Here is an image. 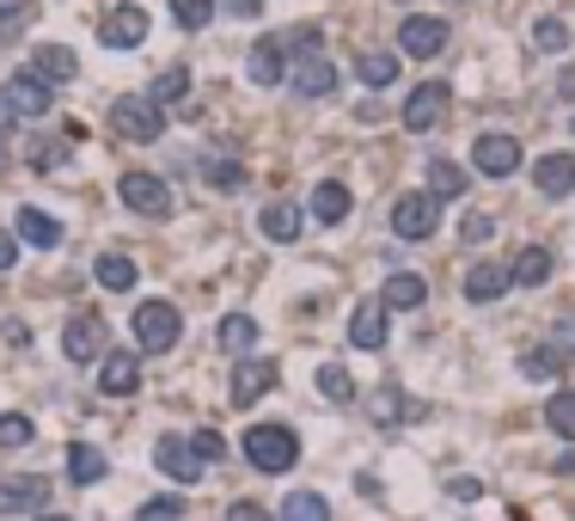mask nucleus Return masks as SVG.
<instances>
[{
	"mask_svg": "<svg viewBox=\"0 0 575 521\" xmlns=\"http://www.w3.org/2000/svg\"><path fill=\"white\" fill-rule=\"evenodd\" d=\"M245 460L258 472H288L301 460V441H294V429H282V424H251L245 429Z\"/></svg>",
	"mask_w": 575,
	"mask_h": 521,
	"instance_id": "obj_1",
	"label": "nucleus"
},
{
	"mask_svg": "<svg viewBox=\"0 0 575 521\" xmlns=\"http://www.w3.org/2000/svg\"><path fill=\"white\" fill-rule=\"evenodd\" d=\"M178 332H184V320L171 301H142L135 308V344H142V356H166L178 344Z\"/></svg>",
	"mask_w": 575,
	"mask_h": 521,
	"instance_id": "obj_2",
	"label": "nucleus"
},
{
	"mask_svg": "<svg viewBox=\"0 0 575 521\" xmlns=\"http://www.w3.org/2000/svg\"><path fill=\"white\" fill-rule=\"evenodd\" d=\"M111 123H117L123 142H159V129H166V111H159L154 98H117Z\"/></svg>",
	"mask_w": 575,
	"mask_h": 521,
	"instance_id": "obj_3",
	"label": "nucleus"
},
{
	"mask_svg": "<svg viewBox=\"0 0 575 521\" xmlns=\"http://www.w3.org/2000/svg\"><path fill=\"white\" fill-rule=\"evenodd\" d=\"M117 190L135 215H147V221H166L171 215V190H166V178H154V173H123Z\"/></svg>",
	"mask_w": 575,
	"mask_h": 521,
	"instance_id": "obj_4",
	"label": "nucleus"
},
{
	"mask_svg": "<svg viewBox=\"0 0 575 521\" xmlns=\"http://www.w3.org/2000/svg\"><path fill=\"white\" fill-rule=\"evenodd\" d=\"M435 221H441V209H435L429 190H410V197L393 202V228H398V240H429Z\"/></svg>",
	"mask_w": 575,
	"mask_h": 521,
	"instance_id": "obj_5",
	"label": "nucleus"
},
{
	"mask_svg": "<svg viewBox=\"0 0 575 521\" xmlns=\"http://www.w3.org/2000/svg\"><path fill=\"white\" fill-rule=\"evenodd\" d=\"M50 503V479L38 472H0V515H25V509Z\"/></svg>",
	"mask_w": 575,
	"mask_h": 521,
	"instance_id": "obj_6",
	"label": "nucleus"
},
{
	"mask_svg": "<svg viewBox=\"0 0 575 521\" xmlns=\"http://www.w3.org/2000/svg\"><path fill=\"white\" fill-rule=\"evenodd\" d=\"M154 460H159V472H166V479H178V484H197L202 467H209V460L197 455V441H184V436H159Z\"/></svg>",
	"mask_w": 575,
	"mask_h": 521,
	"instance_id": "obj_7",
	"label": "nucleus"
},
{
	"mask_svg": "<svg viewBox=\"0 0 575 521\" xmlns=\"http://www.w3.org/2000/svg\"><path fill=\"white\" fill-rule=\"evenodd\" d=\"M447 105H453V93H447L441 81H422L417 93L405 98V129L410 135H422V129H435V123L447 117Z\"/></svg>",
	"mask_w": 575,
	"mask_h": 521,
	"instance_id": "obj_8",
	"label": "nucleus"
},
{
	"mask_svg": "<svg viewBox=\"0 0 575 521\" xmlns=\"http://www.w3.org/2000/svg\"><path fill=\"white\" fill-rule=\"evenodd\" d=\"M471 166H478L484 178H509L514 166H521V142H514V135H478Z\"/></svg>",
	"mask_w": 575,
	"mask_h": 521,
	"instance_id": "obj_9",
	"label": "nucleus"
},
{
	"mask_svg": "<svg viewBox=\"0 0 575 521\" xmlns=\"http://www.w3.org/2000/svg\"><path fill=\"white\" fill-rule=\"evenodd\" d=\"M62 350H67V362L105 356V320H98V313H74V320H67V332H62Z\"/></svg>",
	"mask_w": 575,
	"mask_h": 521,
	"instance_id": "obj_10",
	"label": "nucleus"
},
{
	"mask_svg": "<svg viewBox=\"0 0 575 521\" xmlns=\"http://www.w3.org/2000/svg\"><path fill=\"white\" fill-rule=\"evenodd\" d=\"M0 105L13 111V117H43V111H50V81H38V74H13V81H7V93H0Z\"/></svg>",
	"mask_w": 575,
	"mask_h": 521,
	"instance_id": "obj_11",
	"label": "nucleus"
},
{
	"mask_svg": "<svg viewBox=\"0 0 575 521\" xmlns=\"http://www.w3.org/2000/svg\"><path fill=\"white\" fill-rule=\"evenodd\" d=\"M142 38H147V13L129 7V0L98 19V43H111V50H129V43H142Z\"/></svg>",
	"mask_w": 575,
	"mask_h": 521,
	"instance_id": "obj_12",
	"label": "nucleus"
},
{
	"mask_svg": "<svg viewBox=\"0 0 575 521\" xmlns=\"http://www.w3.org/2000/svg\"><path fill=\"white\" fill-rule=\"evenodd\" d=\"M398 43H405V55H441V50H447V19L410 13L405 31H398Z\"/></svg>",
	"mask_w": 575,
	"mask_h": 521,
	"instance_id": "obj_13",
	"label": "nucleus"
},
{
	"mask_svg": "<svg viewBox=\"0 0 575 521\" xmlns=\"http://www.w3.org/2000/svg\"><path fill=\"white\" fill-rule=\"evenodd\" d=\"M270 387H275V362L270 356H245L233 368V405H258Z\"/></svg>",
	"mask_w": 575,
	"mask_h": 521,
	"instance_id": "obj_14",
	"label": "nucleus"
},
{
	"mask_svg": "<svg viewBox=\"0 0 575 521\" xmlns=\"http://www.w3.org/2000/svg\"><path fill=\"white\" fill-rule=\"evenodd\" d=\"M294 93H301V98H325V93H337V62L313 50L301 67H294Z\"/></svg>",
	"mask_w": 575,
	"mask_h": 521,
	"instance_id": "obj_15",
	"label": "nucleus"
},
{
	"mask_svg": "<svg viewBox=\"0 0 575 521\" xmlns=\"http://www.w3.org/2000/svg\"><path fill=\"white\" fill-rule=\"evenodd\" d=\"M533 185L545 190V197L575 190V154H539V160H533Z\"/></svg>",
	"mask_w": 575,
	"mask_h": 521,
	"instance_id": "obj_16",
	"label": "nucleus"
},
{
	"mask_svg": "<svg viewBox=\"0 0 575 521\" xmlns=\"http://www.w3.org/2000/svg\"><path fill=\"white\" fill-rule=\"evenodd\" d=\"M31 74H38V81H50V86H67L80 74V62H74V50H62V43H43V50L31 55Z\"/></svg>",
	"mask_w": 575,
	"mask_h": 521,
	"instance_id": "obj_17",
	"label": "nucleus"
},
{
	"mask_svg": "<svg viewBox=\"0 0 575 521\" xmlns=\"http://www.w3.org/2000/svg\"><path fill=\"white\" fill-rule=\"evenodd\" d=\"M98 387H105L111 399L135 393V387H142V356H105V362H98Z\"/></svg>",
	"mask_w": 575,
	"mask_h": 521,
	"instance_id": "obj_18",
	"label": "nucleus"
},
{
	"mask_svg": "<svg viewBox=\"0 0 575 521\" xmlns=\"http://www.w3.org/2000/svg\"><path fill=\"white\" fill-rule=\"evenodd\" d=\"M282 55H288V38H263L258 50L245 55L251 81H258V86H275V81H282V74H288V67H282Z\"/></svg>",
	"mask_w": 575,
	"mask_h": 521,
	"instance_id": "obj_19",
	"label": "nucleus"
},
{
	"mask_svg": "<svg viewBox=\"0 0 575 521\" xmlns=\"http://www.w3.org/2000/svg\"><path fill=\"white\" fill-rule=\"evenodd\" d=\"M349 344L355 350H379V344H386V308H379V301H367V308L349 313Z\"/></svg>",
	"mask_w": 575,
	"mask_h": 521,
	"instance_id": "obj_20",
	"label": "nucleus"
},
{
	"mask_svg": "<svg viewBox=\"0 0 575 521\" xmlns=\"http://www.w3.org/2000/svg\"><path fill=\"white\" fill-rule=\"evenodd\" d=\"M258 228H263V240L294 246V240H301V209H294V202H270V209L258 215Z\"/></svg>",
	"mask_w": 575,
	"mask_h": 521,
	"instance_id": "obj_21",
	"label": "nucleus"
},
{
	"mask_svg": "<svg viewBox=\"0 0 575 521\" xmlns=\"http://www.w3.org/2000/svg\"><path fill=\"white\" fill-rule=\"evenodd\" d=\"M19 240H31V246H62V221L55 215H43V209H19Z\"/></svg>",
	"mask_w": 575,
	"mask_h": 521,
	"instance_id": "obj_22",
	"label": "nucleus"
},
{
	"mask_svg": "<svg viewBox=\"0 0 575 521\" xmlns=\"http://www.w3.org/2000/svg\"><path fill=\"white\" fill-rule=\"evenodd\" d=\"M509 282H514V277H509L502 264H471V270H466V294H471V301H496Z\"/></svg>",
	"mask_w": 575,
	"mask_h": 521,
	"instance_id": "obj_23",
	"label": "nucleus"
},
{
	"mask_svg": "<svg viewBox=\"0 0 575 521\" xmlns=\"http://www.w3.org/2000/svg\"><path fill=\"white\" fill-rule=\"evenodd\" d=\"M422 301H429V282L422 277H386V294H379V308H422Z\"/></svg>",
	"mask_w": 575,
	"mask_h": 521,
	"instance_id": "obj_24",
	"label": "nucleus"
},
{
	"mask_svg": "<svg viewBox=\"0 0 575 521\" xmlns=\"http://www.w3.org/2000/svg\"><path fill=\"white\" fill-rule=\"evenodd\" d=\"M67 479H74V484H98V479H105V455L86 448V441H74V448H67Z\"/></svg>",
	"mask_w": 575,
	"mask_h": 521,
	"instance_id": "obj_25",
	"label": "nucleus"
},
{
	"mask_svg": "<svg viewBox=\"0 0 575 521\" xmlns=\"http://www.w3.org/2000/svg\"><path fill=\"white\" fill-rule=\"evenodd\" d=\"M509 277L521 282V289H539V282H551V252H545V246H526V252L514 258Z\"/></svg>",
	"mask_w": 575,
	"mask_h": 521,
	"instance_id": "obj_26",
	"label": "nucleus"
},
{
	"mask_svg": "<svg viewBox=\"0 0 575 521\" xmlns=\"http://www.w3.org/2000/svg\"><path fill=\"white\" fill-rule=\"evenodd\" d=\"M313 215H318V221H331V228H337L343 215H349V190H343L337 178H325V185L313 190Z\"/></svg>",
	"mask_w": 575,
	"mask_h": 521,
	"instance_id": "obj_27",
	"label": "nucleus"
},
{
	"mask_svg": "<svg viewBox=\"0 0 575 521\" xmlns=\"http://www.w3.org/2000/svg\"><path fill=\"white\" fill-rule=\"evenodd\" d=\"M521 375H526V381H557V375H563V350H557V344L526 350V356H521Z\"/></svg>",
	"mask_w": 575,
	"mask_h": 521,
	"instance_id": "obj_28",
	"label": "nucleus"
},
{
	"mask_svg": "<svg viewBox=\"0 0 575 521\" xmlns=\"http://www.w3.org/2000/svg\"><path fill=\"white\" fill-rule=\"evenodd\" d=\"M459 190H466V173H459L453 160H429V197L435 202H453Z\"/></svg>",
	"mask_w": 575,
	"mask_h": 521,
	"instance_id": "obj_29",
	"label": "nucleus"
},
{
	"mask_svg": "<svg viewBox=\"0 0 575 521\" xmlns=\"http://www.w3.org/2000/svg\"><path fill=\"white\" fill-rule=\"evenodd\" d=\"M282 521H331V503L318 491H294L282 503Z\"/></svg>",
	"mask_w": 575,
	"mask_h": 521,
	"instance_id": "obj_30",
	"label": "nucleus"
},
{
	"mask_svg": "<svg viewBox=\"0 0 575 521\" xmlns=\"http://www.w3.org/2000/svg\"><path fill=\"white\" fill-rule=\"evenodd\" d=\"M251 344H258V325H251L245 313H227V320H221V350H233V356H245Z\"/></svg>",
	"mask_w": 575,
	"mask_h": 521,
	"instance_id": "obj_31",
	"label": "nucleus"
},
{
	"mask_svg": "<svg viewBox=\"0 0 575 521\" xmlns=\"http://www.w3.org/2000/svg\"><path fill=\"white\" fill-rule=\"evenodd\" d=\"M98 282H105L111 294H123V289H135V264L123 252H105L98 258Z\"/></svg>",
	"mask_w": 575,
	"mask_h": 521,
	"instance_id": "obj_32",
	"label": "nucleus"
},
{
	"mask_svg": "<svg viewBox=\"0 0 575 521\" xmlns=\"http://www.w3.org/2000/svg\"><path fill=\"white\" fill-rule=\"evenodd\" d=\"M545 424L557 429V436H569L575 441V393L563 387V393H551V405H545Z\"/></svg>",
	"mask_w": 575,
	"mask_h": 521,
	"instance_id": "obj_33",
	"label": "nucleus"
},
{
	"mask_svg": "<svg viewBox=\"0 0 575 521\" xmlns=\"http://www.w3.org/2000/svg\"><path fill=\"white\" fill-rule=\"evenodd\" d=\"M318 393H325V399H355V381H349V368H337V362H325V368H318Z\"/></svg>",
	"mask_w": 575,
	"mask_h": 521,
	"instance_id": "obj_34",
	"label": "nucleus"
},
{
	"mask_svg": "<svg viewBox=\"0 0 575 521\" xmlns=\"http://www.w3.org/2000/svg\"><path fill=\"white\" fill-rule=\"evenodd\" d=\"M171 19H178L184 31H202L215 19V0H171Z\"/></svg>",
	"mask_w": 575,
	"mask_h": 521,
	"instance_id": "obj_35",
	"label": "nucleus"
},
{
	"mask_svg": "<svg viewBox=\"0 0 575 521\" xmlns=\"http://www.w3.org/2000/svg\"><path fill=\"white\" fill-rule=\"evenodd\" d=\"M563 43H569V25H563V19H539V25H533V50L557 55Z\"/></svg>",
	"mask_w": 575,
	"mask_h": 521,
	"instance_id": "obj_36",
	"label": "nucleus"
},
{
	"mask_svg": "<svg viewBox=\"0 0 575 521\" xmlns=\"http://www.w3.org/2000/svg\"><path fill=\"white\" fill-rule=\"evenodd\" d=\"M362 81H367V86H393V81H398V62H393V55H379V50L362 55Z\"/></svg>",
	"mask_w": 575,
	"mask_h": 521,
	"instance_id": "obj_37",
	"label": "nucleus"
},
{
	"mask_svg": "<svg viewBox=\"0 0 575 521\" xmlns=\"http://www.w3.org/2000/svg\"><path fill=\"white\" fill-rule=\"evenodd\" d=\"M31 436H38V429H31V417H19V411L0 417V448H25Z\"/></svg>",
	"mask_w": 575,
	"mask_h": 521,
	"instance_id": "obj_38",
	"label": "nucleus"
},
{
	"mask_svg": "<svg viewBox=\"0 0 575 521\" xmlns=\"http://www.w3.org/2000/svg\"><path fill=\"white\" fill-rule=\"evenodd\" d=\"M178 93H190V74H184V67H166L147 98H154V105H166V98H178Z\"/></svg>",
	"mask_w": 575,
	"mask_h": 521,
	"instance_id": "obj_39",
	"label": "nucleus"
},
{
	"mask_svg": "<svg viewBox=\"0 0 575 521\" xmlns=\"http://www.w3.org/2000/svg\"><path fill=\"white\" fill-rule=\"evenodd\" d=\"M184 515V503L178 497H154V503H142L135 509V521H178Z\"/></svg>",
	"mask_w": 575,
	"mask_h": 521,
	"instance_id": "obj_40",
	"label": "nucleus"
},
{
	"mask_svg": "<svg viewBox=\"0 0 575 521\" xmlns=\"http://www.w3.org/2000/svg\"><path fill=\"white\" fill-rule=\"evenodd\" d=\"M25 31V7H0V43H13Z\"/></svg>",
	"mask_w": 575,
	"mask_h": 521,
	"instance_id": "obj_41",
	"label": "nucleus"
},
{
	"mask_svg": "<svg viewBox=\"0 0 575 521\" xmlns=\"http://www.w3.org/2000/svg\"><path fill=\"white\" fill-rule=\"evenodd\" d=\"M31 166H38V173H50V166H62V147H55V142H38V147H31Z\"/></svg>",
	"mask_w": 575,
	"mask_h": 521,
	"instance_id": "obj_42",
	"label": "nucleus"
},
{
	"mask_svg": "<svg viewBox=\"0 0 575 521\" xmlns=\"http://www.w3.org/2000/svg\"><path fill=\"white\" fill-rule=\"evenodd\" d=\"M197 455H202V460H221V455H227V441L215 436V429H197Z\"/></svg>",
	"mask_w": 575,
	"mask_h": 521,
	"instance_id": "obj_43",
	"label": "nucleus"
},
{
	"mask_svg": "<svg viewBox=\"0 0 575 521\" xmlns=\"http://www.w3.org/2000/svg\"><path fill=\"white\" fill-rule=\"evenodd\" d=\"M490 233H496V221H490V215H466V240H471V246L490 240Z\"/></svg>",
	"mask_w": 575,
	"mask_h": 521,
	"instance_id": "obj_44",
	"label": "nucleus"
},
{
	"mask_svg": "<svg viewBox=\"0 0 575 521\" xmlns=\"http://www.w3.org/2000/svg\"><path fill=\"white\" fill-rule=\"evenodd\" d=\"M374 417H379V424H386V417H405V399H398V393H379V399H374Z\"/></svg>",
	"mask_w": 575,
	"mask_h": 521,
	"instance_id": "obj_45",
	"label": "nucleus"
},
{
	"mask_svg": "<svg viewBox=\"0 0 575 521\" xmlns=\"http://www.w3.org/2000/svg\"><path fill=\"white\" fill-rule=\"evenodd\" d=\"M209 178H215V185H239V166H227L221 154H215V160H209Z\"/></svg>",
	"mask_w": 575,
	"mask_h": 521,
	"instance_id": "obj_46",
	"label": "nucleus"
},
{
	"mask_svg": "<svg viewBox=\"0 0 575 521\" xmlns=\"http://www.w3.org/2000/svg\"><path fill=\"white\" fill-rule=\"evenodd\" d=\"M227 521H270V509H258V503H233V509H227Z\"/></svg>",
	"mask_w": 575,
	"mask_h": 521,
	"instance_id": "obj_47",
	"label": "nucleus"
},
{
	"mask_svg": "<svg viewBox=\"0 0 575 521\" xmlns=\"http://www.w3.org/2000/svg\"><path fill=\"white\" fill-rule=\"evenodd\" d=\"M221 7H227L233 19H258V13H263V0H221Z\"/></svg>",
	"mask_w": 575,
	"mask_h": 521,
	"instance_id": "obj_48",
	"label": "nucleus"
},
{
	"mask_svg": "<svg viewBox=\"0 0 575 521\" xmlns=\"http://www.w3.org/2000/svg\"><path fill=\"white\" fill-rule=\"evenodd\" d=\"M13 258H19V246H13V233L0 228V270H13Z\"/></svg>",
	"mask_w": 575,
	"mask_h": 521,
	"instance_id": "obj_49",
	"label": "nucleus"
},
{
	"mask_svg": "<svg viewBox=\"0 0 575 521\" xmlns=\"http://www.w3.org/2000/svg\"><path fill=\"white\" fill-rule=\"evenodd\" d=\"M557 350H575V320H563V325H557Z\"/></svg>",
	"mask_w": 575,
	"mask_h": 521,
	"instance_id": "obj_50",
	"label": "nucleus"
},
{
	"mask_svg": "<svg viewBox=\"0 0 575 521\" xmlns=\"http://www.w3.org/2000/svg\"><path fill=\"white\" fill-rule=\"evenodd\" d=\"M563 98H575V67H569V74H563Z\"/></svg>",
	"mask_w": 575,
	"mask_h": 521,
	"instance_id": "obj_51",
	"label": "nucleus"
},
{
	"mask_svg": "<svg viewBox=\"0 0 575 521\" xmlns=\"http://www.w3.org/2000/svg\"><path fill=\"white\" fill-rule=\"evenodd\" d=\"M7 123H13V111H7V105H0V129H7Z\"/></svg>",
	"mask_w": 575,
	"mask_h": 521,
	"instance_id": "obj_52",
	"label": "nucleus"
},
{
	"mask_svg": "<svg viewBox=\"0 0 575 521\" xmlns=\"http://www.w3.org/2000/svg\"><path fill=\"white\" fill-rule=\"evenodd\" d=\"M38 521H67V515H38Z\"/></svg>",
	"mask_w": 575,
	"mask_h": 521,
	"instance_id": "obj_53",
	"label": "nucleus"
},
{
	"mask_svg": "<svg viewBox=\"0 0 575 521\" xmlns=\"http://www.w3.org/2000/svg\"><path fill=\"white\" fill-rule=\"evenodd\" d=\"M0 166H7V147H0Z\"/></svg>",
	"mask_w": 575,
	"mask_h": 521,
	"instance_id": "obj_54",
	"label": "nucleus"
}]
</instances>
